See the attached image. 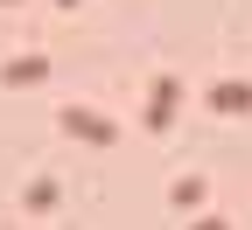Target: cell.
Wrapping results in <instances>:
<instances>
[{
    "label": "cell",
    "instance_id": "277c9868",
    "mask_svg": "<svg viewBox=\"0 0 252 230\" xmlns=\"http://www.w3.org/2000/svg\"><path fill=\"white\" fill-rule=\"evenodd\" d=\"M210 105L217 112H252V84H210Z\"/></svg>",
    "mask_w": 252,
    "mask_h": 230
},
{
    "label": "cell",
    "instance_id": "7a4b0ae2",
    "mask_svg": "<svg viewBox=\"0 0 252 230\" xmlns=\"http://www.w3.org/2000/svg\"><path fill=\"white\" fill-rule=\"evenodd\" d=\"M175 98H182L175 77H154V84H147V126H168V119H175Z\"/></svg>",
    "mask_w": 252,
    "mask_h": 230
},
{
    "label": "cell",
    "instance_id": "5b68a950",
    "mask_svg": "<svg viewBox=\"0 0 252 230\" xmlns=\"http://www.w3.org/2000/svg\"><path fill=\"white\" fill-rule=\"evenodd\" d=\"M196 203H203V181H196V175L175 181V209H196Z\"/></svg>",
    "mask_w": 252,
    "mask_h": 230
},
{
    "label": "cell",
    "instance_id": "3957f363",
    "mask_svg": "<svg viewBox=\"0 0 252 230\" xmlns=\"http://www.w3.org/2000/svg\"><path fill=\"white\" fill-rule=\"evenodd\" d=\"M42 70H49V56H14L7 70H0V84H14V91H28V84H42Z\"/></svg>",
    "mask_w": 252,
    "mask_h": 230
},
{
    "label": "cell",
    "instance_id": "6da1fadb",
    "mask_svg": "<svg viewBox=\"0 0 252 230\" xmlns=\"http://www.w3.org/2000/svg\"><path fill=\"white\" fill-rule=\"evenodd\" d=\"M56 119H63V126H70V133H77V140H91V147H112V140H119V126H112V119H105L98 105H63Z\"/></svg>",
    "mask_w": 252,
    "mask_h": 230
},
{
    "label": "cell",
    "instance_id": "8992f818",
    "mask_svg": "<svg viewBox=\"0 0 252 230\" xmlns=\"http://www.w3.org/2000/svg\"><path fill=\"white\" fill-rule=\"evenodd\" d=\"M189 230H224V216H196V223H189Z\"/></svg>",
    "mask_w": 252,
    "mask_h": 230
}]
</instances>
